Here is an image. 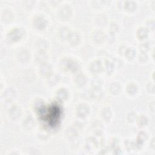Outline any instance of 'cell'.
Returning <instances> with one entry per match:
<instances>
[{"mask_svg":"<svg viewBox=\"0 0 155 155\" xmlns=\"http://www.w3.org/2000/svg\"><path fill=\"white\" fill-rule=\"evenodd\" d=\"M110 29L111 32L116 33V32H117V31L118 30L119 27H118V25H117V24H116L115 22H112V23L110 24Z\"/></svg>","mask_w":155,"mask_h":155,"instance_id":"cell-28","label":"cell"},{"mask_svg":"<svg viewBox=\"0 0 155 155\" xmlns=\"http://www.w3.org/2000/svg\"><path fill=\"white\" fill-rule=\"evenodd\" d=\"M68 96V91L65 88H60L56 92V97L58 99L64 101L67 99Z\"/></svg>","mask_w":155,"mask_h":155,"instance_id":"cell-15","label":"cell"},{"mask_svg":"<svg viewBox=\"0 0 155 155\" xmlns=\"http://www.w3.org/2000/svg\"><path fill=\"white\" fill-rule=\"evenodd\" d=\"M39 73L42 78L48 79L53 74L51 67L50 64H48L47 62L42 64L40 65Z\"/></svg>","mask_w":155,"mask_h":155,"instance_id":"cell-5","label":"cell"},{"mask_svg":"<svg viewBox=\"0 0 155 155\" xmlns=\"http://www.w3.org/2000/svg\"><path fill=\"white\" fill-rule=\"evenodd\" d=\"M102 91L100 88H93L91 91V96L93 99H99L102 96Z\"/></svg>","mask_w":155,"mask_h":155,"instance_id":"cell-25","label":"cell"},{"mask_svg":"<svg viewBox=\"0 0 155 155\" xmlns=\"http://www.w3.org/2000/svg\"><path fill=\"white\" fill-rule=\"evenodd\" d=\"M90 107L86 104H80L76 108V115L81 118L85 117L90 113Z\"/></svg>","mask_w":155,"mask_h":155,"instance_id":"cell-3","label":"cell"},{"mask_svg":"<svg viewBox=\"0 0 155 155\" xmlns=\"http://www.w3.org/2000/svg\"><path fill=\"white\" fill-rule=\"evenodd\" d=\"M124 54L127 59L133 60L136 56V51L134 48L128 47L126 48Z\"/></svg>","mask_w":155,"mask_h":155,"instance_id":"cell-18","label":"cell"},{"mask_svg":"<svg viewBox=\"0 0 155 155\" xmlns=\"http://www.w3.org/2000/svg\"><path fill=\"white\" fill-rule=\"evenodd\" d=\"M136 118H137V116L134 112H131L127 116V120L130 123H133L134 121H136Z\"/></svg>","mask_w":155,"mask_h":155,"instance_id":"cell-26","label":"cell"},{"mask_svg":"<svg viewBox=\"0 0 155 155\" xmlns=\"http://www.w3.org/2000/svg\"><path fill=\"white\" fill-rule=\"evenodd\" d=\"M148 56L145 51H141L139 54V60L140 62H145L147 60Z\"/></svg>","mask_w":155,"mask_h":155,"instance_id":"cell-27","label":"cell"},{"mask_svg":"<svg viewBox=\"0 0 155 155\" xmlns=\"http://www.w3.org/2000/svg\"><path fill=\"white\" fill-rule=\"evenodd\" d=\"M90 71L93 74H98L104 70V65L101 61L94 60L91 62L89 66Z\"/></svg>","mask_w":155,"mask_h":155,"instance_id":"cell-2","label":"cell"},{"mask_svg":"<svg viewBox=\"0 0 155 155\" xmlns=\"http://www.w3.org/2000/svg\"><path fill=\"white\" fill-rule=\"evenodd\" d=\"M74 83L77 87H84L87 83L86 76L83 73L78 74L74 78Z\"/></svg>","mask_w":155,"mask_h":155,"instance_id":"cell-11","label":"cell"},{"mask_svg":"<svg viewBox=\"0 0 155 155\" xmlns=\"http://www.w3.org/2000/svg\"><path fill=\"white\" fill-rule=\"evenodd\" d=\"M136 121L137 122V124L139 127H143L147 125L148 122V119L146 116L140 115L139 116H137Z\"/></svg>","mask_w":155,"mask_h":155,"instance_id":"cell-22","label":"cell"},{"mask_svg":"<svg viewBox=\"0 0 155 155\" xmlns=\"http://www.w3.org/2000/svg\"><path fill=\"white\" fill-rule=\"evenodd\" d=\"M48 58V55L45 51H38L35 56V61L40 65L46 63Z\"/></svg>","mask_w":155,"mask_h":155,"instance_id":"cell-9","label":"cell"},{"mask_svg":"<svg viewBox=\"0 0 155 155\" xmlns=\"http://www.w3.org/2000/svg\"><path fill=\"white\" fill-rule=\"evenodd\" d=\"M93 40L96 44H101L105 40L104 33L101 31H96L93 33Z\"/></svg>","mask_w":155,"mask_h":155,"instance_id":"cell-12","label":"cell"},{"mask_svg":"<svg viewBox=\"0 0 155 155\" xmlns=\"http://www.w3.org/2000/svg\"><path fill=\"white\" fill-rule=\"evenodd\" d=\"M121 87V85L118 82H113L109 86V91L111 94L117 95L120 93Z\"/></svg>","mask_w":155,"mask_h":155,"instance_id":"cell-13","label":"cell"},{"mask_svg":"<svg viewBox=\"0 0 155 155\" xmlns=\"http://www.w3.org/2000/svg\"><path fill=\"white\" fill-rule=\"evenodd\" d=\"M148 42H143L140 45V48H141V50L142 51H145V50H148Z\"/></svg>","mask_w":155,"mask_h":155,"instance_id":"cell-29","label":"cell"},{"mask_svg":"<svg viewBox=\"0 0 155 155\" xmlns=\"http://www.w3.org/2000/svg\"><path fill=\"white\" fill-rule=\"evenodd\" d=\"M137 90L138 88L137 85L133 82H130L128 84H127L125 88L127 93L130 96L134 95L137 92Z\"/></svg>","mask_w":155,"mask_h":155,"instance_id":"cell-16","label":"cell"},{"mask_svg":"<svg viewBox=\"0 0 155 155\" xmlns=\"http://www.w3.org/2000/svg\"><path fill=\"white\" fill-rule=\"evenodd\" d=\"M33 25L38 30H44L47 26L46 19L42 16H37L33 19Z\"/></svg>","mask_w":155,"mask_h":155,"instance_id":"cell-6","label":"cell"},{"mask_svg":"<svg viewBox=\"0 0 155 155\" xmlns=\"http://www.w3.org/2000/svg\"><path fill=\"white\" fill-rule=\"evenodd\" d=\"M71 9L69 6L62 7L59 12L58 16L61 21H68L71 16Z\"/></svg>","mask_w":155,"mask_h":155,"instance_id":"cell-7","label":"cell"},{"mask_svg":"<svg viewBox=\"0 0 155 155\" xmlns=\"http://www.w3.org/2000/svg\"><path fill=\"white\" fill-rule=\"evenodd\" d=\"M148 28L145 27H139L136 31L137 38L139 40H144L145 39L148 35Z\"/></svg>","mask_w":155,"mask_h":155,"instance_id":"cell-10","label":"cell"},{"mask_svg":"<svg viewBox=\"0 0 155 155\" xmlns=\"http://www.w3.org/2000/svg\"><path fill=\"white\" fill-rule=\"evenodd\" d=\"M48 46L47 42L44 39H41L36 43V47L39 51H45Z\"/></svg>","mask_w":155,"mask_h":155,"instance_id":"cell-23","label":"cell"},{"mask_svg":"<svg viewBox=\"0 0 155 155\" xmlns=\"http://www.w3.org/2000/svg\"><path fill=\"white\" fill-rule=\"evenodd\" d=\"M114 68V65L113 62L107 60L105 61L104 65V70H105L106 72L111 73L113 71V69Z\"/></svg>","mask_w":155,"mask_h":155,"instance_id":"cell-24","label":"cell"},{"mask_svg":"<svg viewBox=\"0 0 155 155\" xmlns=\"http://www.w3.org/2000/svg\"><path fill=\"white\" fill-rule=\"evenodd\" d=\"M67 41L71 45L76 46L81 41V35L77 31H71L68 36Z\"/></svg>","mask_w":155,"mask_h":155,"instance_id":"cell-8","label":"cell"},{"mask_svg":"<svg viewBox=\"0 0 155 155\" xmlns=\"http://www.w3.org/2000/svg\"><path fill=\"white\" fill-rule=\"evenodd\" d=\"M136 6H137V4L134 1H128L125 2V4H124V8L125 9L126 11L130 13L134 12L136 10Z\"/></svg>","mask_w":155,"mask_h":155,"instance_id":"cell-19","label":"cell"},{"mask_svg":"<svg viewBox=\"0 0 155 155\" xmlns=\"http://www.w3.org/2000/svg\"><path fill=\"white\" fill-rule=\"evenodd\" d=\"M70 32L71 31L69 30L68 28L63 27L61 28H60L59 31V36L61 39H67Z\"/></svg>","mask_w":155,"mask_h":155,"instance_id":"cell-20","label":"cell"},{"mask_svg":"<svg viewBox=\"0 0 155 155\" xmlns=\"http://www.w3.org/2000/svg\"><path fill=\"white\" fill-rule=\"evenodd\" d=\"M8 16L11 17V18H13V14L11 13L10 10H4L2 13V15H1V19H2V21L4 22H10V21H12L10 18H8Z\"/></svg>","mask_w":155,"mask_h":155,"instance_id":"cell-21","label":"cell"},{"mask_svg":"<svg viewBox=\"0 0 155 155\" xmlns=\"http://www.w3.org/2000/svg\"><path fill=\"white\" fill-rule=\"evenodd\" d=\"M61 67L62 69L70 70L73 73L78 72L80 65L76 61L69 59H64L61 62Z\"/></svg>","mask_w":155,"mask_h":155,"instance_id":"cell-1","label":"cell"},{"mask_svg":"<svg viewBox=\"0 0 155 155\" xmlns=\"http://www.w3.org/2000/svg\"><path fill=\"white\" fill-rule=\"evenodd\" d=\"M101 117L105 122H109L111 117V110L109 108H104L101 111Z\"/></svg>","mask_w":155,"mask_h":155,"instance_id":"cell-17","label":"cell"},{"mask_svg":"<svg viewBox=\"0 0 155 155\" xmlns=\"http://www.w3.org/2000/svg\"><path fill=\"white\" fill-rule=\"evenodd\" d=\"M21 110L20 109V108L18 106L16 105H13L12 106L10 110H9V116L13 118V119H17L18 118L20 115H21Z\"/></svg>","mask_w":155,"mask_h":155,"instance_id":"cell-14","label":"cell"},{"mask_svg":"<svg viewBox=\"0 0 155 155\" xmlns=\"http://www.w3.org/2000/svg\"><path fill=\"white\" fill-rule=\"evenodd\" d=\"M22 33L20 28H13L8 33L7 36V39L9 41L16 42L19 41L22 37Z\"/></svg>","mask_w":155,"mask_h":155,"instance_id":"cell-4","label":"cell"}]
</instances>
